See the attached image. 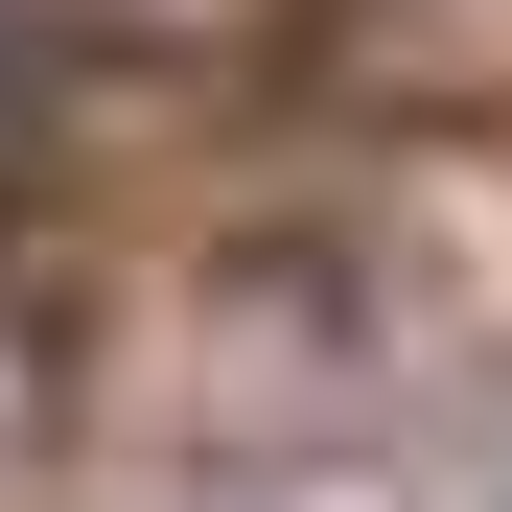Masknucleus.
I'll return each mask as SVG.
<instances>
[{
	"mask_svg": "<svg viewBox=\"0 0 512 512\" xmlns=\"http://www.w3.org/2000/svg\"><path fill=\"white\" fill-rule=\"evenodd\" d=\"M47 163H70V24H47V0H0V210H24Z\"/></svg>",
	"mask_w": 512,
	"mask_h": 512,
	"instance_id": "f257e3e1",
	"label": "nucleus"
}]
</instances>
